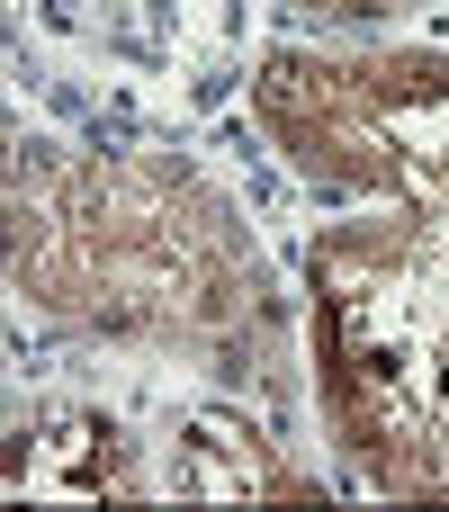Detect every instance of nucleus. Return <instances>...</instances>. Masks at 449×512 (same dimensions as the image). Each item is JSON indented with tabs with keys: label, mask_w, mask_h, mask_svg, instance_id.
Wrapping results in <instances>:
<instances>
[{
	"label": "nucleus",
	"mask_w": 449,
	"mask_h": 512,
	"mask_svg": "<svg viewBox=\"0 0 449 512\" xmlns=\"http://www.w3.org/2000/svg\"><path fill=\"white\" fill-rule=\"evenodd\" d=\"M9 279L54 315L153 333H225L261 306V270L234 216L180 162H18Z\"/></svg>",
	"instance_id": "obj_1"
},
{
	"label": "nucleus",
	"mask_w": 449,
	"mask_h": 512,
	"mask_svg": "<svg viewBox=\"0 0 449 512\" xmlns=\"http://www.w3.org/2000/svg\"><path fill=\"white\" fill-rule=\"evenodd\" d=\"M297 9H324V18H378V9H396V0H297Z\"/></svg>",
	"instance_id": "obj_2"
}]
</instances>
